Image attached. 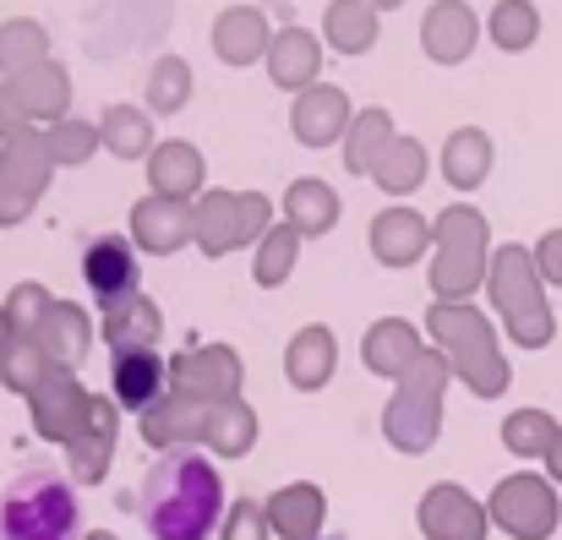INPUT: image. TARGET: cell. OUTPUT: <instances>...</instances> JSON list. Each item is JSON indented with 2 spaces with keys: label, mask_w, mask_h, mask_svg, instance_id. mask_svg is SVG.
<instances>
[{
  "label": "cell",
  "mask_w": 562,
  "mask_h": 540,
  "mask_svg": "<svg viewBox=\"0 0 562 540\" xmlns=\"http://www.w3.org/2000/svg\"><path fill=\"white\" fill-rule=\"evenodd\" d=\"M16 132H27V115H22V104H16L11 82H0V143H5V137H16Z\"/></svg>",
  "instance_id": "cell-51"
},
{
  "label": "cell",
  "mask_w": 562,
  "mask_h": 540,
  "mask_svg": "<svg viewBox=\"0 0 562 540\" xmlns=\"http://www.w3.org/2000/svg\"><path fill=\"white\" fill-rule=\"evenodd\" d=\"M240 382H246V365L229 345H196L170 360V393H187L196 404L240 398Z\"/></svg>",
  "instance_id": "cell-5"
},
{
  "label": "cell",
  "mask_w": 562,
  "mask_h": 540,
  "mask_svg": "<svg viewBox=\"0 0 562 540\" xmlns=\"http://www.w3.org/2000/svg\"><path fill=\"white\" fill-rule=\"evenodd\" d=\"M202 180H207V165H202V154L181 143V137H170V143H159L154 154H148V185H154V196H176V202H191V196H202Z\"/></svg>",
  "instance_id": "cell-25"
},
{
  "label": "cell",
  "mask_w": 562,
  "mask_h": 540,
  "mask_svg": "<svg viewBox=\"0 0 562 540\" xmlns=\"http://www.w3.org/2000/svg\"><path fill=\"white\" fill-rule=\"evenodd\" d=\"M486 290H492V306H497V317H503L514 345H525V350L552 345L558 317L547 306V279H541L530 246H497L492 268H486Z\"/></svg>",
  "instance_id": "cell-3"
},
{
  "label": "cell",
  "mask_w": 562,
  "mask_h": 540,
  "mask_svg": "<svg viewBox=\"0 0 562 540\" xmlns=\"http://www.w3.org/2000/svg\"><path fill=\"white\" fill-rule=\"evenodd\" d=\"M367 5H372V11H393L398 0H367Z\"/></svg>",
  "instance_id": "cell-54"
},
{
  "label": "cell",
  "mask_w": 562,
  "mask_h": 540,
  "mask_svg": "<svg viewBox=\"0 0 562 540\" xmlns=\"http://www.w3.org/2000/svg\"><path fill=\"white\" fill-rule=\"evenodd\" d=\"M536 268L547 284H562V229H547L541 246H536Z\"/></svg>",
  "instance_id": "cell-49"
},
{
  "label": "cell",
  "mask_w": 562,
  "mask_h": 540,
  "mask_svg": "<svg viewBox=\"0 0 562 540\" xmlns=\"http://www.w3.org/2000/svg\"><path fill=\"white\" fill-rule=\"evenodd\" d=\"M431 246V224L415 207H382L372 218V257L382 268H409Z\"/></svg>",
  "instance_id": "cell-19"
},
{
  "label": "cell",
  "mask_w": 562,
  "mask_h": 540,
  "mask_svg": "<svg viewBox=\"0 0 562 540\" xmlns=\"http://www.w3.org/2000/svg\"><path fill=\"white\" fill-rule=\"evenodd\" d=\"M486 38H492L497 49H508V55L530 49V44L541 38V11H536V0H497L492 16H486Z\"/></svg>",
  "instance_id": "cell-40"
},
{
  "label": "cell",
  "mask_w": 562,
  "mask_h": 540,
  "mask_svg": "<svg viewBox=\"0 0 562 540\" xmlns=\"http://www.w3.org/2000/svg\"><path fill=\"white\" fill-rule=\"evenodd\" d=\"M82 279L99 295V306L137 295V251H132V240L126 235H93L82 246Z\"/></svg>",
  "instance_id": "cell-11"
},
{
  "label": "cell",
  "mask_w": 562,
  "mask_h": 540,
  "mask_svg": "<svg viewBox=\"0 0 562 540\" xmlns=\"http://www.w3.org/2000/svg\"><path fill=\"white\" fill-rule=\"evenodd\" d=\"M115 431H121V404L104 398V393H93V398H88V415H82V426H77V437L66 442L71 481H82V486L104 481L110 453H115Z\"/></svg>",
  "instance_id": "cell-8"
},
{
  "label": "cell",
  "mask_w": 562,
  "mask_h": 540,
  "mask_svg": "<svg viewBox=\"0 0 562 540\" xmlns=\"http://www.w3.org/2000/svg\"><path fill=\"white\" fill-rule=\"evenodd\" d=\"M137 514L154 540H207L224 514V481H218L213 459L196 448L159 453V464L143 475Z\"/></svg>",
  "instance_id": "cell-1"
},
{
  "label": "cell",
  "mask_w": 562,
  "mask_h": 540,
  "mask_svg": "<svg viewBox=\"0 0 562 540\" xmlns=\"http://www.w3.org/2000/svg\"><path fill=\"white\" fill-rule=\"evenodd\" d=\"M453 382V365L442 350H420V360L393 382V398L382 409V437L398 453H426L442 431V393Z\"/></svg>",
  "instance_id": "cell-4"
},
{
  "label": "cell",
  "mask_w": 562,
  "mask_h": 540,
  "mask_svg": "<svg viewBox=\"0 0 562 540\" xmlns=\"http://www.w3.org/2000/svg\"><path fill=\"white\" fill-rule=\"evenodd\" d=\"M475 38H481V16H475L470 0H431V5H426V16H420V49H426L437 66L470 60Z\"/></svg>",
  "instance_id": "cell-10"
},
{
  "label": "cell",
  "mask_w": 562,
  "mask_h": 540,
  "mask_svg": "<svg viewBox=\"0 0 562 540\" xmlns=\"http://www.w3.org/2000/svg\"><path fill=\"white\" fill-rule=\"evenodd\" d=\"M295 257H301V235L290 224H273L262 240H257V257H251V279L262 290H279L290 273H295Z\"/></svg>",
  "instance_id": "cell-41"
},
{
  "label": "cell",
  "mask_w": 562,
  "mask_h": 540,
  "mask_svg": "<svg viewBox=\"0 0 562 540\" xmlns=\"http://www.w3.org/2000/svg\"><path fill=\"white\" fill-rule=\"evenodd\" d=\"M27 213H33V196L0 180V229H11V224H22Z\"/></svg>",
  "instance_id": "cell-50"
},
{
  "label": "cell",
  "mask_w": 562,
  "mask_h": 540,
  "mask_svg": "<svg viewBox=\"0 0 562 540\" xmlns=\"http://www.w3.org/2000/svg\"><path fill=\"white\" fill-rule=\"evenodd\" d=\"M88 387L77 382V371H49L33 393H27V415H33V431L44 437V442H71L77 437V426H82V415H88Z\"/></svg>",
  "instance_id": "cell-7"
},
{
  "label": "cell",
  "mask_w": 562,
  "mask_h": 540,
  "mask_svg": "<svg viewBox=\"0 0 562 540\" xmlns=\"http://www.w3.org/2000/svg\"><path fill=\"white\" fill-rule=\"evenodd\" d=\"M486 176H492V137L481 126H459L442 143V180L459 191H475Z\"/></svg>",
  "instance_id": "cell-30"
},
{
  "label": "cell",
  "mask_w": 562,
  "mask_h": 540,
  "mask_svg": "<svg viewBox=\"0 0 562 540\" xmlns=\"http://www.w3.org/2000/svg\"><path fill=\"white\" fill-rule=\"evenodd\" d=\"M376 27H382V22H376V11L367 0H334V5L323 11V38H328L339 55H350V60L372 49Z\"/></svg>",
  "instance_id": "cell-33"
},
{
  "label": "cell",
  "mask_w": 562,
  "mask_h": 540,
  "mask_svg": "<svg viewBox=\"0 0 562 540\" xmlns=\"http://www.w3.org/2000/svg\"><path fill=\"white\" fill-rule=\"evenodd\" d=\"M207 409H213V404H196V398H187V393H165V398L143 415V442L159 448V453L196 448L202 431H207Z\"/></svg>",
  "instance_id": "cell-17"
},
{
  "label": "cell",
  "mask_w": 562,
  "mask_h": 540,
  "mask_svg": "<svg viewBox=\"0 0 562 540\" xmlns=\"http://www.w3.org/2000/svg\"><path fill=\"white\" fill-rule=\"evenodd\" d=\"M334 365H339V339H334V328H323V323H306V328L284 345V376H290V387H301V393L328 387Z\"/></svg>",
  "instance_id": "cell-21"
},
{
  "label": "cell",
  "mask_w": 562,
  "mask_h": 540,
  "mask_svg": "<svg viewBox=\"0 0 562 540\" xmlns=\"http://www.w3.org/2000/svg\"><path fill=\"white\" fill-rule=\"evenodd\" d=\"M268 44H273V33H268V16L257 5L218 11V22H213V55L224 66H251V60L268 55Z\"/></svg>",
  "instance_id": "cell-23"
},
{
  "label": "cell",
  "mask_w": 562,
  "mask_h": 540,
  "mask_svg": "<svg viewBox=\"0 0 562 540\" xmlns=\"http://www.w3.org/2000/svg\"><path fill=\"white\" fill-rule=\"evenodd\" d=\"M99 334H104V345H110L115 356H126V350H154L159 334H165V317H159V306L137 290V295H126V301L99 306Z\"/></svg>",
  "instance_id": "cell-18"
},
{
  "label": "cell",
  "mask_w": 562,
  "mask_h": 540,
  "mask_svg": "<svg viewBox=\"0 0 562 540\" xmlns=\"http://www.w3.org/2000/svg\"><path fill=\"white\" fill-rule=\"evenodd\" d=\"M426 328H431V345H437L442 356H464V350L497 339V334H492V317L475 312L470 301H431Z\"/></svg>",
  "instance_id": "cell-26"
},
{
  "label": "cell",
  "mask_w": 562,
  "mask_h": 540,
  "mask_svg": "<svg viewBox=\"0 0 562 540\" xmlns=\"http://www.w3.org/2000/svg\"><path fill=\"white\" fill-rule=\"evenodd\" d=\"M420 530L431 540H481L486 530V514H481V503L464 492V486H431L426 492V503H420Z\"/></svg>",
  "instance_id": "cell-20"
},
{
  "label": "cell",
  "mask_w": 562,
  "mask_h": 540,
  "mask_svg": "<svg viewBox=\"0 0 562 540\" xmlns=\"http://www.w3.org/2000/svg\"><path fill=\"white\" fill-rule=\"evenodd\" d=\"M486 268L492 257H470V251H437L431 257V295L437 301H470L481 284H486Z\"/></svg>",
  "instance_id": "cell-38"
},
{
  "label": "cell",
  "mask_w": 562,
  "mask_h": 540,
  "mask_svg": "<svg viewBox=\"0 0 562 540\" xmlns=\"http://www.w3.org/2000/svg\"><path fill=\"white\" fill-rule=\"evenodd\" d=\"M547 464H552V475L562 481V431H558V442H552V453H547Z\"/></svg>",
  "instance_id": "cell-52"
},
{
  "label": "cell",
  "mask_w": 562,
  "mask_h": 540,
  "mask_svg": "<svg viewBox=\"0 0 562 540\" xmlns=\"http://www.w3.org/2000/svg\"><path fill=\"white\" fill-rule=\"evenodd\" d=\"M224 540H268V508L240 497L229 514H224Z\"/></svg>",
  "instance_id": "cell-47"
},
{
  "label": "cell",
  "mask_w": 562,
  "mask_h": 540,
  "mask_svg": "<svg viewBox=\"0 0 562 540\" xmlns=\"http://www.w3.org/2000/svg\"><path fill=\"white\" fill-rule=\"evenodd\" d=\"M350 121H356L350 93H345V88H334V82H317V88L295 93V104H290V132H295V143H306V148L345 143Z\"/></svg>",
  "instance_id": "cell-9"
},
{
  "label": "cell",
  "mask_w": 562,
  "mask_h": 540,
  "mask_svg": "<svg viewBox=\"0 0 562 540\" xmlns=\"http://www.w3.org/2000/svg\"><path fill=\"white\" fill-rule=\"evenodd\" d=\"M132 240L154 257H170L191 246V202H176V196H143L132 202Z\"/></svg>",
  "instance_id": "cell-15"
},
{
  "label": "cell",
  "mask_w": 562,
  "mask_h": 540,
  "mask_svg": "<svg viewBox=\"0 0 562 540\" xmlns=\"http://www.w3.org/2000/svg\"><path fill=\"white\" fill-rule=\"evenodd\" d=\"M44 143H49V159H55V165H88L93 148H99V126L66 115V121H55V126L44 132Z\"/></svg>",
  "instance_id": "cell-46"
},
{
  "label": "cell",
  "mask_w": 562,
  "mask_h": 540,
  "mask_svg": "<svg viewBox=\"0 0 562 540\" xmlns=\"http://www.w3.org/2000/svg\"><path fill=\"white\" fill-rule=\"evenodd\" d=\"M323 508H328L323 492H317L312 481H295V486H284V492L268 497V525H273L279 536H290V540H317Z\"/></svg>",
  "instance_id": "cell-29"
},
{
  "label": "cell",
  "mask_w": 562,
  "mask_h": 540,
  "mask_svg": "<svg viewBox=\"0 0 562 540\" xmlns=\"http://www.w3.org/2000/svg\"><path fill=\"white\" fill-rule=\"evenodd\" d=\"M262 60H268L273 88H284V93H306V88H317V71H323L328 55H323V38H317L312 27H279Z\"/></svg>",
  "instance_id": "cell-12"
},
{
  "label": "cell",
  "mask_w": 562,
  "mask_h": 540,
  "mask_svg": "<svg viewBox=\"0 0 562 540\" xmlns=\"http://www.w3.org/2000/svg\"><path fill=\"white\" fill-rule=\"evenodd\" d=\"M191 246L202 257H229L235 246H246L240 229V191H202L191 202Z\"/></svg>",
  "instance_id": "cell-16"
},
{
  "label": "cell",
  "mask_w": 562,
  "mask_h": 540,
  "mask_svg": "<svg viewBox=\"0 0 562 540\" xmlns=\"http://www.w3.org/2000/svg\"><path fill=\"white\" fill-rule=\"evenodd\" d=\"M191 99V66L181 55H159L148 71V110L154 115H176Z\"/></svg>",
  "instance_id": "cell-43"
},
{
  "label": "cell",
  "mask_w": 562,
  "mask_h": 540,
  "mask_svg": "<svg viewBox=\"0 0 562 540\" xmlns=\"http://www.w3.org/2000/svg\"><path fill=\"white\" fill-rule=\"evenodd\" d=\"M251 442H257V409L246 398H224V404L207 409L202 448H213L224 459H240V453H251Z\"/></svg>",
  "instance_id": "cell-32"
},
{
  "label": "cell",
  "mask_w": 562,
  "mask_h": 540,
  "mask_svg": "<svg viewBox=\"0 0 562 540\" xmlns=\"http://www.w3.org/2000/svg\"><path fill=\"white\" fill-rule=\"evenodd\" d=\"M11 93H16L27 126H33V121H49V126H55V121H66V110H71V77H66L60 60H44V66L11 77Z\"/></svg>",
  "instance_id": "cell-24"
},
{
  "label": "cell",
  "mask_w": 562,
  "mask_h": 540,
  "mask_svg": "<svg viewBox=\"0 0 562 540\" xmlns=\"http://www.w3.org/2000/svg\"><path fill=\"white\" fill-rule=\"evenodd\" d=\"M88 540H115V536H104V530H99V536H88Z\"/></svg>",
  "instance_id": "cell-55"
},
{
  "label": "cell",
  "mask_w": 562,
  "mask_h": 540,
  "mask_svg": "<svg viewBox=\"0 0 562 540\" xmlns=\"http://www.w3.org/2000/svg\"><path fill=\"white\" fill-rule=\"evenodd\" d=\"M44 60H49V33H44V22L11 16V22L0 27V77L11 82V77H22V71H33V66H44Z\"/></svg>",
  "instance_id": "cell-37"
},
{
  "label": "cell",
  "mask_w": 562,
  "mask_h": 540,
  "mask_svg": "<svg viewBox=\"0 0 562 540\" xmlns=\"http://www.w3.org/2000/svg\"><path fill=\"white\" fill-rule=\"evenodd\" d=\"M99 148H110L115 159H143V154H154L159 143H154L148 110H137V104H104V115H99Z\"/></svg>",
  "instance_id": "cell-31"
},
{
  "label": "cell",
  "mask_w": 562,
  "mask_h": 540,
  "mask_svg": "<svg viewBox=\"0 0 562 540\" xmlns=\"http://www.w3.org/2000/svg\"><path fill=\"white\" fill-rule=\"evenodd\" d=\"M558 420H552V409H514L508 420H503V442H508V453H519V459H547L552 453V442H558Z\"/></svg>",
  "instance_id": "cell-42"
},
{
  "label": "cell",
  "mask_w": 562,
  "mask_h": 540,
  "mask_svg": "<svg viewBox=\"0 0 562 540\" xmlns=\"http://www.w3.org/2000/svg\"><path fill=\"white\" fill-rule=\"evenodd\" d=\"M420 328L415 323H404V317H382L367 328V339H361V360H367V371L376 376H387V382H398L415 360H420Z\"/></svg>",
  "instance_id": "cell-22"
},
{
  "label": "cell",
  "mask_w": 562,
  "mask_h": 540,
  "mask_svg": "<svg viewBox=\"0 0 562 540\" xmlns=\"http://www.w3.org/2000/svg\"><path fill=\"white\" fill-rule=\"evenodd\" d=\"M431 240H437V251H470V257H486V246H492V224H486L481 207L453 202V207H442V213L431 218Z\"/></svg>",
  "instance_id": "cell-34"
},
{
  "label": "cell",
  "mask_w": 562,
  "mask_h": 540,
  "mask_svg": "<svg viewBox=\"0 0 562 540\" xmlns=\"http://www.w3.org/2000/svg\"><path fill=\"white\" fill-rule=\"evenodd\" d=\"M448 365H453V376H459L475 398H497V393H508V382H514V365H508L497 339H492V345H475V350H464V356H448Z\"/></svg>",
  "instance_id": "cell-35"
},
{
  "label": "cell",
  "mask_w": 562,
  "mask_h": 540,
  "mask_svg": "<svg viewBox=\"0 0 562 540\" xmlns=\"http://www.w3.org/2000/svg\"><path fill=\"white\" fill-rule=\"evenodd\" d=\"M393 137H398V132H393L387 110H356V121H350V132H345V170H350V176H372V165L382 159V148H387Z\"/></svg>",
  "instance_id": "cell-39"
},
{
  "label": "cell",
  "mask_w": 562,
  "mask_h": 540,
  "mask_svg": "<svg viewBox=\"0 0 562 540\" xmlns=\"http://www.w3.org/2000/svg\"><path fill=\"white\" fill-rule=\"evenodd\" d=\"M492 519L519 540H541L558 525V492L541 475H508L492 492Z\"/></svg>",
  "instance_id": "cell-6"
},
{
  "label": "cell",
  "mask_w": 562,
  "mask_h": 540,
  "mask_svg": "<svg viewBox=\"0 0 562 540\" xmlns=\"http://www.w3.org/2000/svg\"><path fill=\"white\" fill-rule=\"evenodd\" d=\"M49 176H55V159H49L44 132L27 126V132H16V137L0 143V180H5V185H16V191H27V196L38 202Z\"/></svg>",
  "instance_id": "cell-27"
},
{
  "label": "cell",
  "mask_w": 562,
  "mask_h": 540,
  "mask_svg": "<svg viewBox=\"0 0 562 540\" xmlns=\"http://www.w3.org/2000/svg\"><path fill=\"white\" fill-rule=\"evenodd\" d=\"M49 306H55V301H49V290H44V284H33V279H22V284L5 295V306H0V312H5L11 339H33V334H38V323L49 317Z\"/></svg>",
  "instance_id": "cell-45"
},
{
  "label": "cell",
  "mask_w": 562,
  "mask_h": 540,
  "mask_svg": "<svg viewBox=\"0 0 562 540\" xmlns=\"http://www.w3.org/2000/svg\"><path fill=\"white\" fill-rule=\"evenodd\" d=\"M323 540H345V536H323Z\"/></svg>",
  "instance_id": "cell-56"
},
{
  "label": "cell",
  "mask_w": 562,
  "mask_h": 540,
  "mask_svg": "<svg viewBox=\"0 0 562 540\" xmlns=\"http://www.w3.org/2000/svg\"><path fill=\"white\" fill-rule=\"evenodd\" d=\"M5 345H11V328H5V312H0V356H5Z\"/></svg>",
  "instance_id": "cell-53"
},
{
  "label": "cell",
  "mask_w": 562,
  "mask_h": 540,
  "mask_svg": "<svg viewBox=\"0 0 562 540\" xmlns=\"http://www.w3.org/2000/svg\"><path fill=\"white\" fill-rule=\"evenodd\" d=\"M49 371H55V365L38 356V345H33V339H11V345H5V356H0V382H5V393H22V398H27Z\"/></svg>",
  "instance_id": "cell-44"
},
{
  "label": "cell",
  "mask_w": 562,
  "mask_h": 540,
  "mask_svg": "<svg viewBox=\"0 0 562 540\" xmlns=\"http://www.w3.org/2000/svg\"><path fill=\"white\" fill-rule=\"evenodd\" d=\"M33 345H38V356L49 360L55 371H77L88 360V350H93V317L77 301H55L49 317L38 323Z\"/></svg>",
  "instance_id": "cell-13"
},
{
  "label": "cell",
  "mask_w": 562,
  "mask_h": 540,
  "mask_svg": "<svg viewBox=\"0 0 562 540\" xmlns=\"http://www.w3.org/2000/svg\"><path fill=\"white\" fill-rule=\"evenodd\" d=\"M426 170H431L426 148H420L415 137H393V143L382 148V159L372 165V180L387 191V196H409V191H420Z\"/></svg>",
  "instance_id": "cell-36"
},
{
  "label": "cell",
  "mask_w": 562,
  "mask_h": 540,
  "mask_svg": "<svg viewBox=\"0 0 562 540\" xmlns=\"http://www.w3.org/2000/svg\"><path fill=\"white\" fill-rule=\"evenodd\" d=\"M165 393H170V360H159L154 350H126L110 360V398L121 409L148 415Z\"/></svg>",
  "instance_id": "cell-14"
},
{
  "label": "cell",
  "mask_w": 562,
  "mask_h": 540,
  "mask_svg": "<svg viewBox=\"0 0 562 540\" xmlns=\"http://www.w3.org/2000/svg\"><path fill=\"white\" fill-rule=\"evenodd\" d=\"M284 224L295 235H328L339 224V191L317 176L290 180V191H284Z\"/></svg>",
  "instance_id": "cell-28"
},
{
  "label": "cell",
  "mask_w": 562,
  "mask_h": 540,
  "mask_svg": "<svg viewBox=\"0 0 562 540\" xmlns=\"http://www.w3.org/2000/svg\"><path fill=\"white\" fill-rule=\"evenodd\" d=\"M240 229H246V246H257L273 229V207L262 191H240Z\"/></svg>",
  "instance_id": "cell-48"
},
{
  "label": "cell",
  "mask_w": 562,
  "mask_h": 540,
  "mask_svg": "<svg viewBox=\"0 0 562 540\" xmlns=\"http://www.w3.org/2000/svg\"><path fill=\"white\" fill-rule=\"evenodd\" d=\"M82 508L66 475L22 470L0 486V540H77Z\"/></svg>",
  "instance_id": "cell-2"
}]
</instances>
